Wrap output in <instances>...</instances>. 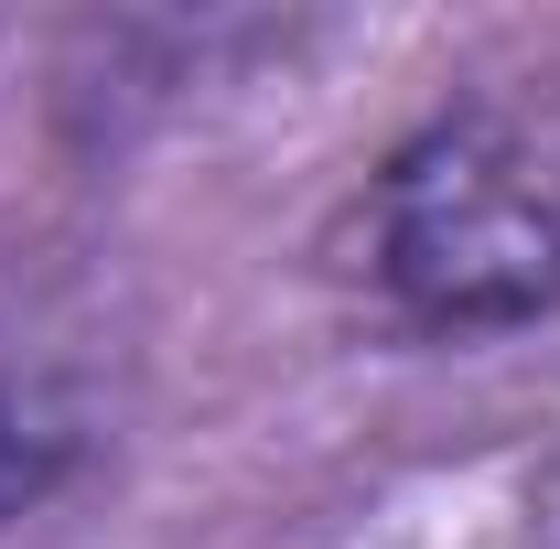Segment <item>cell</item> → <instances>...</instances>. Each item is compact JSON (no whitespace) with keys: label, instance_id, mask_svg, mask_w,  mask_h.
Segmentation results:
<instances>
[{"label":"cell","instance_id":"1","mask_svg":"<svg viewBox=\"0 0 560 549\" xmlns=\"http://www.w3.org/2000/svg\"><path fill=\"white\" fill-rule=\"evenodd\" d=\"M377 291L420 335H495L560 302V140L517 108H453L366 195Z\"/></svg>","mask_w":560,"mask_h":549},{"label":"cell","instance_id":"2","mask_svg":"<svg viewBox=\"0 0 560 549\" xmlns=\"http://www.w3.org/2000/svg\"><path fill=\"white\" fill-rule=\"evenodd\" d=\"M75 442H86V420H75L66 377H44V366H0V517H22L44 484L66 475Z\"/></svg>","mask_w":560,"mask_h":549},{"label":"cell","instance_id":"3","mask_svg":"<svg viewBox=\"0 0 560 549\" xmlns=\"http://www.w3.org/2000/svg\"><path fill=\"white\" fill-rule=\"evenodd\" d=\"M528 549H560V484H550V506H539V539Z\"/></svg>","mask_w":560,"mask_h":549}]
</instances>
